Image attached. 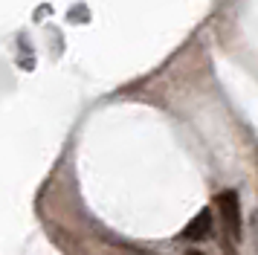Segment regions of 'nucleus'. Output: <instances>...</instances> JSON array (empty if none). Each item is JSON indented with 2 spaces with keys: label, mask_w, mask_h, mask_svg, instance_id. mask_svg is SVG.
<instances>
[{
  "label": "nucleus",
  "mask_w": 258,
  "mask_h": 255,
  "mask_svg": "<svg viewBox=\"0 0 258 255\" xmlns=\"http://www.w3.org/2000/svg\"><path fill=\"white\" fill-rule=\"evenodd\" d=\"M215 203H218V212H221V218H223V229H226V235H229L232 241H241V235H244V223H241L238 192H235V188L221 192V195L215 197Z\"/></svg>",
  "instance_id": "1"
},
{
  "label": "nucleus",
  "mask_w": 258,
  "mask_h": 255,
  "mask_svg": "<svg viewBox=\"0 0 258 255\" xmlns=\"http://www.w3.org/2000/svg\"><path fill=\"white\" fill-rule=\"evenodd\" d=\"M212 235H215V218H212L209 209H200L198 215L191 218V223L180 232L183 241H206V238H212Z\"/></svg>",
  "instance_id": "2"
},
{
  "label": "nucleus",
  "mask_w": 258,
  "mask_h": 255,
  "mask_svg": "<svg viewBox=\"0 0 258 255\" xmlns=\"http://www.w3.org/2000/svg\"><path fill=\"white\" fill-rule=\"evenodd\" d=\"M235 243H238V241H232L229 235H223V238H221V249H223V255H238Z\"/></svg>",
  "instance_id": "3"
},
{
  "label": "nucleus",
  "mask_w": 258,
  "mask_h": 255,
  "mask_svg": "<svg viewBox=\"0 0 258 255\" xmlns=\"http://www.w3.org/2000/svg\"><path fill=\"white\" fill-rule=\"evenodd\" d=\"M186 255H203V252H198V249H188V252Z\"/></svg>",
  "instance_id": "4"
}]
</instances>
